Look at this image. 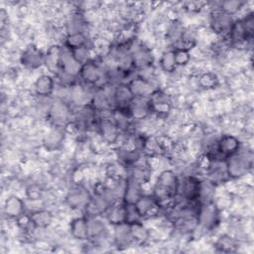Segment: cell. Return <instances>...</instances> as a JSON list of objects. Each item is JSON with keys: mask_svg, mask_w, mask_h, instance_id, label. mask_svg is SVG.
<instances>
[{"mask_svg": "<svg viewBox=\"0 0 254 254\" xmlns=\"http://www.w3.org/2000/svg\"><path fill=\"white\" fill-rule=\"evenodd\" d=\"M68 231L72 239L80 242L88 241L89 233L87 217L85 215H81L72 218L68 225Z\"/></svg>", "mask_w": 254, "mask_h": 254, "instance_id": "cb8c5ba5", "label": "cell"}, {"mask_svg": "<svg viewBox=\"0 0 254 254\" xmlns=\"http://www.w3.org/2000/svg\"><path fill=\"white\" fill-rule=\"evenodd\" d=\"M143 193V185L137 183L132 179L126 178V186L122 197V200L126 204L133 205Z\"/></svg>", "mask_w": 254, "mask_h": 254, "instance_id": "83f0119b", "label": "cell"}, {"mask_svg": "<svg viewBox=\"0 0 254 254\" xmlns=\"http://www.w3.org/2000/svg\"><path fill=\"white\" fill-rule=\"evenodd\" d=\"M247 3L245 1H239V0H227V1H222L219 2L217 7L218 9H220L222 12L230 15V16H234L236 15L240 10L243 9V7L246 5Z\"/></svg>", "mask_w": 254, "mask_h": 254, "instance_id": "e575fe53", "label": "cell"}, {"mask_svg": "<svg viewBox=\"0 0 254 254\" xmlns=\"http://www.w3.org/2000/svg\"><path fill=\"white\" fill-rule=\"evenodd\" d=\"M90 196L91 192L82 184H75L65 194L64 203L71 210H82Z\"/></svg>", "mask_w": 254, "mask_h": 254, "instance_id": "5bb4252c", "label": "cell"}, {"mask_svg": "<svg viewBox=\"0 0 254 254\" xmlns=\"http://www.w3.org/2000/svg\"><path fill=\"white\" fill-rule=\"evenodd\" d=\"M201 178L196 175H186L180 178L177 200L184 202H198Z\"/></svg>", "mask_w": 254, "mask_h": 254, "instance_id": "9c48e42d", "label": "cell"}, {"mask_svg": "<svg viewBox=\"0 0 254 254\" xmlns=\"http://www.w3.org/2000/svg\"><path fill=\"white\" fill-rule=\"evenodd\" d=\"M133 98L134 95L132 94L127 82H120L114 84L112 90V102L114 108L128 107Z\"/></svg>", "mask_w": 254, "mask_h": 254, "instance_id": "603a6c76", "label": "cell"}, {"mask_svg": "<svg viewBox=\"0 0 254 254\" xmlns=\"http://www.w3.org/2000/svg\"><path fill=\"white\" fill-rule=\"evenodd\" d=\"M127 109L134 122L147 119L151 116L149 97H134Z\"/></svg>", "mask_w": 254, "mask_h": 254, "instance_id": "44dd1931", "label": "cell"}, {"mask_svg": "<svg viewBox=\"0 0 254 254\" xmlns=\"http://www.w3.org/2000/svg\"><path fill=\"white\" fill-rule=\"evenodd\" d=\"M112 239L113 244L118 248H126L134 245L130 232L129 223L126 222L113 226Z\"/></svg>", "mask_w": 254, "mask_h": 254, "instance_id": "484cf974", "label": "cell"}, {"mask_svg": "<svg viewBox=\"0 0 254 254\" xmlns=\"http://www.w3.org/2000/svg\"><path fill=\"white\" fill-rule=\"evenodd\" d=\"M254 35V13L246 12L239 19H235L226 38L231 48H241L251 45Z\"/></svg>", "mask_w": 254, "mask_h": 254, "instance_id": "7a4b0ae2", "label": "cell"}, {"mask_svg": "<svg viewBox=\"0 0 254 254\" xmlns=\"http://www.w3.org/2000/svg\"><path fill=\"white\" fill-rule=\"evenodd\" d=\"M19 62L26 69H38L39 67L45 65V53L34 44L28 45L21 52Z\"/></svg>", "mask_w": 254, "mask_h": 254, "instance_id": "4fadbf2b", "label": "cell"}, {"mask_svg": "<svg viewBox=\"0 0 254 254\" xmlns=\"http://www.w3.org/2000/svg\"><path fill=\"white\" fill-rule=\"evenodd\" d=\"M44 188L38 182L30 183L25 188V196L30 201H38L44 195Z\"/></svg>", "mask_w": 254, "mask_h": 254, "instance_id": "d590c367", "label": "cell"}, {"mask_svg": "<svg viewBox=\"0 0 254 254\" xmlns=\"http://www.w3.org/2000/svg\"><path fill=\"white\" fill-rule=\"evenodd\" d=\"M78 80L91 88H96L105 84V66L103 65L102 62L92 58L88 62L81 64L78 72Z\"/></svg>", "mask_w": 254, "mask_h": 254, "instance_id": "277c9868", "label": "cell"}, {"mask_svg": "<svg viewBox=\"0 0 254 254\" xmlns=\"http://www.w3.org/2000/svg\"><path fill=\"white\" fill-rule=\"evenodd\" d=\"M159 66L162 71L168 74H172L175 71H177L178 66L176 64L174 50L172 48L161 54L159 59Z\"/></svg>", "mask_w": 254, "mask_h": 254, "instance_id": "836d02e7", "label": "cell"}, {"mask_svg": "<svg viewBox=\"0 0 254 254\" xmlns=\"http://www.w3.org/2000/svg\"><path fill=\"white\" fill-rule=\"evenodd\" d=\"M180 186V177L170 169L161 171L153 186L152 194L159 201L162 208L176 201Z\"/></svg>", "mask_w": 254, "mask_h": 254, "instance_id": "6da1fadb", "label": "cell"}, {"mask_svg": "<svg viewBox=\"0 0 254 254\" xmlns=\"http://www.w3.org/2000/svg\"><path fill=\"white\" fill-rule=\"evenodd\" d=\"M26 203L23 198L16 194H10L4 200L3 213L9 219H17L26 213Z\"/></svg>", "mask_w": 254, "mask_h": 254, "instance_id": "7402d4cb", "label": "cell"}, {"mask_svg": "<svg viewBox=\"0 0 254 254\" xmlns=\"http://www.w3.org/2000/svg\"><path fill=\"white\" fill-rule=\"evenodd\" d=\"M71 54L74 58V60L81 65L84 63L88 62L90 59H92L93 57L91 56V52H92V45L90 46H84L81 48H77L74 50H70Z\"/></svg>", "mask_w": 254, "mask_h": 254, "instance_id": "8d00e7d4", "label": "cell"}, {"mask_svg": "<svg viewBox=\"0 0 254 254\" xmlns=\"http://www.w3.org/2000/svg\"><path fill=\"white\" fill-rule=\"evenodd\" d=\"M134 97H150V95L159 87H156L154 80L145 77L139 73L132 76L127 81Z\"/></svg>", "mask_w": 254, "mask_h": 254, "instance_id": "2e32d148", "label": "cell"}, {"mask_svg": "<svg viewBox=\"0 0 254 254\" xmlns=\"http://www.w3.org/2000/svg\"><path fill=\"white\" fill-rule=\"evenodd\" d=\"M57 87V80L53 74H40L34 81L33 89L37 97H51Z\"/></svg>", "mask_w": 254, "mask_h": 254, "instance_id": "ffe728a7", "label": "cell"}, {"mask_svg": "<svg viewBox=\"0 0 254 254\" xmlns=\"http://www.w3.org/2000/svg\"><path fill=\"white\" fill-rule=\"evenodd\" d=\"M129 227L134 245H144L151 238V231L146 225L142 222V220H134L130 221Z\"/></svg>", "mask_w": 254, "mask_h": 254, "instance_id": "4316f807", "label": "cell"}, {"mask_svg": "<svg viewBox=\"0 0 254 254\" xmlns=\"http://www.w3.org/2000/svg\"><path fill=\"white\" fill-rule=\"evenodd\" d=\"M60 51V45H52L45 53V65L54 75H56L59 68Z\"/></svg>", "mask_w": 254, "mask_h": 254, "instance_id": "1f68e13d", "label": "cell"}, {"mask_svg": "<svg viewBox=\"0 0 254 254\" xmlns=\"http://www.w3.org/2000/svg\"><path fill=\"white\" fill-rule=\"evenodd\" d=\"M65 135H66V132L64 130V127L52 125V127L43 136V139H42L43 147L48 152L59 151L64 143Z\"/></svg>", "mask_w": 254, "mask_h": 254, "instance_id": "d6986e66", "label": "cell"}, {"mask_svg": "<svg viewBox=\"0 0 254 254\" xmlns=\"http://www.w3.org/2000/svg\"><path fill=\"white\" fill-rule=\"evenodd\" d=\"M225 165L229 181L240 180L246 177L253 167L252 150L241 146L237 153L225 160Z\"/></svg>", "mask_w": 254, "mask_h": 254, "instance_id": "3957f363", "label": "cell"}, {"mask_svg": "<svg viewBox=\"0 0 254 254\" xmlns=\"http://www.w3.org/2000/svg\"><path fill=\"white\" fill-rule=\"evenodd\" d=\"M221 221V209L214 201L199 203L196 213V230L205 232L214 230Z\"/></svg>", "mask_w": 254, "mask_h": 254, "instance_id": "5b68a950", "label": "cell"}, {"mask_svg": "<svg viewBox=\"0 0 254 254\" xmlns=\"http://www.w3.org/2000/svg\"><path fill=\"white\" fill-rule=\"evenodd\" d=\"M151 115L158 119H164L169 116L173 109V100L166 91L157 88L149 97Z\"/></svg>", "mask_w": 254, "mask_h": 254, "instance_id": "30bf717a", "label": "cell"}, {"mask_svg": "<svg viewBox=\"0 0 254 254\" xmlns=\"http://www.w3.org/2000/svg\"><path fill=\"white\" fill-rule=\"evenodd\" d=\"M103 217L111 226L126 223L128 221V205L123 200L114 201L109 204Z\"/></svg>", "mask_w": 254, "mask_h": 254, "instance_id": "ac0fdd59", "label": "cell"}, {"mask_svg": "<svg viewBox=\"0 0 254 254\" xmlns=\"http://www.w3.org/2000/svg\"><path fill=\"white\" fill-rule=\"evenodd\" d=\"M87 219L89 233L88 241L91 242L94 246H97L108 238L109 232L106 225V220L103 216L87 217Z\"/></svg>", "mask_w": 254, "mask_h": 254, "instance_id": "9a60e30c", "label": "cell"}, {"mask_svg": "<svg viewBox=\"0 0 254 254\" xmlns=\"http://www.w3.org/2000/svg\"><path fill=\"white\" fill-rule=\"evenodd\" d=\"M217 5H215L214 8H211L209 11L208 26L210 31L217 37L220 39H226L235 19L218 9Z\"/></svg>", "mask_w": 254, "mask_h": 254, "instance_id": "ba28073f", "label": "cell"}, {"mask_svg": "<svg viewBox=\"0 0 254 254\" xmlns=\"http://www.w3.org/2000/svg\"><path fill=\"white\" fill-rule=\"evenodd\" d=\"M95 133L108 147H116L122 137V133L112 117H98L95 124Z\"/></svg>", "mask_w": 254, "mask_h": 254, "instance_id": "52a82bcc", "label": "cell"}, {"mask_svg": "<svg viewBox=\"0 0 254 254\" xmlns=\"http://www.w3.org/2000/svg\"><path fill=\"white\" fill-rule=\"evenodd\" d=\"M135 211L140 219H148L158 216L162 211L161 205L152 193H143L133 204Z\"/></svg>", "mask_w": 254, "mask_h": 254, "instance_id": "7c38bea8", "label": "cell"}, {"mask_svg": "<svg viewBox=\"0 0 254 254\" xmlns=\"http://www.w3.org/2000/svg\"><path fill=\"white\" fill-rule=\"evenodd\" d=\"M186 27L183 25V23L178 19H172L167 24L166 30H165V40L171 44L173 47L178 43V41L181 39Z\"/></svg>", "mask_w": 254, "mask_h": 254, "instance_id": "f546056e", "label": "cell"}, {"mask_svg": "<svg viewBox=\"0 0 254 254\" xmlns=\"http://www.w3.org/2000/svg\"><path fill=\"white\" fill-rule=\"evenodd\" d=\"M110 203L112 202L103 193L92 192L90 198L82 209L84 213L83 215H85L86 217L103 216Z\"/></svg>", "mask_w": 254, "mask_h": 254, "instance_id": "e0dca14e", "label": "cell"}, {"mask_svg": "<svg viewBox=\"0 0 254 254\" xmlns=\"http://www.w3.org/2000/svg\"><path fill=\"white\" fill-rule=\"evenodd\" d=\"M63 45L69 50H74L84 46H90L92 45V42L88 33L78 32L72 34H65L64 37Z\"/></svg>", "mask_w": 254, "mask_h": 254, "instance_id": "f1b7e54d", "label": "cell"}, {"mask_svg": "<svg viewBox=\"0 0 254 254\" xmlns=\"http://www.w3.org/2000/svg\"><path fill=\"white\" fill-rule=\"evenodd\" d=\"M197 86L201 90H214L216 87H218L220 83V78L218 74L211 70L202 71L197 76Z\"/></svg>", "mask_w": 254, "mask_h": 254, "instance_id": "4dcf8cb0", "label": "cell"}, {"mask_svg": "<svg viewBox=\"0 0 254 254\" xmlns=\"http://www.w3.org/2000/svg\"><path fill=\"white\" fill-rule=\"evenodd\" d=\"M29 213L31 222L35 229L42 230L50 227L54 221V214L51 210L46 208H38Z\"/></svg>", "mask_w": 254, "mask_h": 254, "instance_id": "d4e9b609", "label": "cell"}, {"mask_svg": "<svg viewBox=\"0 0 254 254\" xmlns=\"http://www.w3.org/2000/svg\"><path fill=\"white\" fill-rule=\"evenodd\" d=\"M131 57L133 61L134 68L137 72L151 68L154 64V55L152 50L142 43H138L136 40L131 48Z\"/></svg>", "mask_w": 254, "mask_h": 254, "instance_id": "8fae6325", "label": "cell"}, {"mask_svg": "<svg viewBox=\"0 0 254 254\" xmlns=\"http://www.w3.org/2000/svg\"><path fill=\"white\" fill-rule=\"evenodd\" d=\"M241 146L242 143L237 136L230 133H225L217 137L212 153L204 156L209 159H220L225 161L227 158L237 153Z\"/></svg>", "mask_w": 254, "mask_h": 254, "instance_id": "8992f818", "label": "cell"}, {"mask_svg": "<svg viewBox=\"0 0 254 254\" xmlns=\"http://www.w3.org/2000/svg\"><path fill=\"white\" fill-rule=\"evenodd\" d=\"M238 239L230 234H222L214 242V247L219 252L230 253L235 252L238 248Z\"/></svg>", "mask_w": 254, "mask_h": 254, "instance_id": "d6a6232c", "label": "cell"}, {"mask_svg": "<svg viewBox=\"0 0 254 254\" xmlns=\"http://www.w3.org/2000/svg\"><path fill=\"white\" fill-rule=\"evenodd\" d=\"M176 64L179 67H185L190 64L191 61V54L190 51L185 49H173Z\"/></svg>", "mask_w": 254, "mask_h": 254, "instance_id": "74e56055", "label": "cell"}]
</instances>
